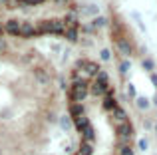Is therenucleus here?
Instances as JSON below:
<instances>
[{
    "mask_svg": "<svg viewBox=\"0 0 157 155\" xmlns=\"http://www.w3.org/2000/svg\"><path fill=\"white\" fill-rule=\"evenodd\" d=\"M86 96H88V84H86V80H76L72 84V89H70V100L74 104H82Z\"/></svg>",
    "mask_w": 157,
    "mask_h": 155,
    "instance_id": "obj_1",
    "label": "nucleus"
},
{
    "mask_svg": "<svg viewBox=\"0 0 157 155\" xmlns=\"http://www.w3.org/2000/svg\"><path fill=\"white\" fill-rule=\"evenodd\" d=\"M20 26H22V24L16 22V20H8V22L4 24V32H10V34L20 36Z\"/></svg>",
    "mask_w": 157,
    "mask_h": 155,
    "instance_id": "obj_2",
    "label": "nucleus"
},
{
    "mask_svg": "<svg viewBox=\"0 0 157 155\" xmlns=\"http://www.w3.org/2000/svg\"><path fill=\"white\" fill-rule=\"evenodd\" d=\"M70 113H72V117L74 119H76V117H80V115H84V105L82 104H74L72 101V105H70Z\"/></svg>",
    "mask_w": 157,
    "mask_h": 155,
    "instance_id": "obj_3",
    "label": "nucleus"
},
{
    "mask_svg": "<svg viewBox=\"0 0 157 155\" xmlns=\"http://www.w3.org/2000/svg\"><path fill=\"white\" fill-rule=\"evenodd\" d=\"M36 34V28L34 26H30V24H22V26H20V36H34Z\"/></svg>",
    "mask_w": 157,
    "mask_h": 155,
    "instance_id": "obj_4",
    "label": "nucleus"
},
{
    "mask_svg": "<svg viewBox=\"0 0 157 155\" xmlns=\"http://www.w3.org/2000/svg\"><path fill=\"white\" fill-rule=\"evenodd\" d=\"M92 153H94V147H92V143H82L80 151H78L76 155H92Z\"/></svg>",
    "mask_w": 157,
    "mask_h": 155,
    "instance_id": "obj_5",
    "label": "nucleus"
},
{
    "mask_svg": "<svg viewBox=\"0 0 157 155\" xmlns=\"http://www.w3.org/2000/svg\"><path fill=\"white\" fill-rule=\"evenodd\" d=\"M36 78H38L40 81H46L48 80V76H46V72H44V70H36Z\"/></svg>",
    "mask_w": 157,
    "mask_h": 155,
    "instance_id": "obj_6",
    "label": "nucleus"
},
{
    "mask_svg": "<svg viewBox=\"0 0 157 155\" xmlns=\"http://www.w3.org/2000/svg\"><path fill=\"white\" fill-rule=\"evenodd\" d=\"M22 4H40V2H44V0H20Z\"/></svg>",
    "mask_w": 157,
    "mask_h": 155,
    "instance_id": "obj_7",
    "label": "nucleus"
},
{
    "mask_svg": "<svg viewBox=\"0 0 157 155\" xmlns=\"http://www.w3.org/2000/svg\"><path fill=\"white\" fill-rule=\"evenodd\" d=\"M2 32H4V26H2V24H0V34H2Z\"/></svg>",
    "mask_w": 157,
    "mask_h": 155,
    "instance_id": "obj_8",
    "label": "nucleus"
},
{
    "mask_svg": "<svg viewBox=\"0 0 157 155\" xmlns=\"http://www.w3.org/2000/svg\"><path fill=\"white\" fill-rule=\"evenodd\" d=\"M0 50H4V42H2V44H0Z\"/></svg>",
    "mask_w": 157,
    "mask_h": 155,
    "instance_id": "obj_9",
    "label": "nucleus"
}]
</instances>
